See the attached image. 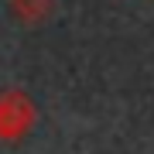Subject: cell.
<instances>
[{
	"label": "cell",
	"instance_id": "6da1fadb",
	"mask_svg": "<svg viewBox=\"0 0 154 154\" xmlns=\"http://www.w3.org/2000/svg\"><path fill=\"white\" fill-rule=\"evenodd\" d=\"M31 123V106L24 96H4L0 99V134L4 137H17L24 127Z\"/></svg>",
	"mask_w": 154,
	"mask_h": 154
},
{
	"label": "cell",
	"instance_id": "7a4b0ae2",
	"mask_svg": "<svg viewBox=\"0 0 154 154\" xmlns=\"http://www.w3.org/2000/svg\"><path fill=\"white\" fill-rule=\"evenodd\" d=\"M11 7H14V17H21L24 24H38L51 11V0H14Z\"/></svg>",
	"mask_w": 154,
	"mask_h": 154
}]
</instances>
